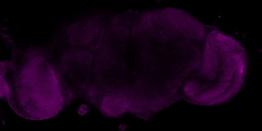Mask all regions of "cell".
I'll list each match as a JSON object with an SVG mask.
<instances>
[{"label": "cell", "mask_w": 262, "mask_h": 131, "mask_svg": "<svg viewBox=\"0 0 262 131\" xmlns=\"http://www.w3.org/2000/svg\"><path fill=\"white\" fill-rule=\"evenodd\" d=\"M247 70L243 46L233 37L207 26L201 66L184 83L182 95L187 101L200 105L224 103L241 90Z\"/></svg>", "instance_id": "6da1fadb"}]
</instances>
